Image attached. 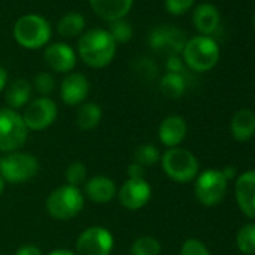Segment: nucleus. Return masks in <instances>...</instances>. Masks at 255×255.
Here are the masks:
<instances>
[{"instance_id": "obj_2", "label": "nucleus", "mask_w": 255, "mask_h": 255, "mask_svg": "<svg viewBox=\"0 0 255 255\" xmlns=\"http://www.w3.org/2000/svg\"><path fill=\"white\" fill-rule=\"evenodd\" d=\"M182 54L188 68L195 72H207L219 60V45L212 36L198 35L186 41Z\"/></svg>"}, {"instance_id": "obj_10", "label": "nucleus", "mask_w": 255, "mask_h": 255, "mask_svg": "<svg viewBox=\"0 0 255 255\" xmlns=\"http://www.w3.org/2000/svg\"><path fill=\"white\" fill-rule=\"evenodd\" d=\"M21 117L27 129L44 131L57 119V105L53 99L41 96L26 105Z\"/></svg>"}, {"instance_id": "obj_26", "label": "nucleus", "mask_w": 255, "mask_h": 255, "mask_svg": "<svg viewBox=\"0 0 255 255\" xmlns=\"http://www.w3.org/2000/svg\"><path fill=\"white\" fill-rule=\"evenodd\" d=\"M161 243L153 236H141L131 245V255H159Z\"/></svg>"}, {"instance_id": "obj_14", "label": "nucleus", "mask_w": 255, "mask_h": 255, "mask_svg": "<svg viewBox=\"0 0 255 255\" xmlns=\"http://www.w3.org/2000/svg\"><path fill=\"white\" fill-rule=\"evenodd\" d=\"M90 90V84L86 75L81 72H69L60 86V96L66 105H81Z\"/></svg>"}, {"instance_id": "obj_15", "label": "nucleus", "mask_w": 255, "mask_h": 255, "mask_svg": "<svg viewBox=\"0 0 255 255\" xmlns=\"http://www.w3.org/2000/svg\"><path fill=\"white\" fill-rule=\"evenodd\" d=\"M44 60L54 72L66 74L75 68L77 54L68 44L56 42V44H51L45 48Z\"/></svg>"}, {"instance_id": "obj_12", "label": "nucleus", "mask_w": 255, "mask_h": 255, "mask_svg": "<svg viewBox=\"0 0 255 255\" xmlns=\"http://www.w3.org/2000/svg\"><path fill=\"white\" fill-rule=\"evenodd\" d=\"M149 44L155 51L170 53L171 56H177L179 53L183 51L186 39L179 29L173 26H159L152 30L149 36Z\"/></svg>"}, {"instance_id": "obj_20", "label": "nucleus", "mask_w": 255, "mask_h": 255, "mask_svg": "<svg viewBox=\"0 0 255 255\" xmlns=\"http://www.w3.org/2000/svg\"><path fill=\"white\" fill-rule=\"evenodd\" d=\"M230 131L236 141H248L255 135V113L249 108H240L231 117Z\"/></svg>"}, {"instance_id": "obj_9", "label": "nucleus", "mask_w": 255, "mask_h": 255, "mask_svg": "<svg viewBox=\"0 0 255 255\" xmlns=\"http://www.w3.org/2000/svg\"><path fill=\"white\" fill-rule=\"evenodd\" d=\"M114 246V237L105 227L93 225L84 230L75 243L77 255H110Z\"/></svg>"}, {"instance_id": "obj_30", "label": "nucleus", "mask_w": 255, "mask_h": 255, "mask_svg": "<svg viewBox=\"0 0 255 255\" xmlns=\"http://www.w3.org/2000/svg\"><path fill=\"white\" fill-rule=\"evenodd\" d=\"M33 87L38 90V93H41L42 96H47L56 89V80L48 72H39L33 80Z\"/></svg>"}, {"instance_id": "obj_25", "label": "nucleus", "mask_w": 255, "mask_h": 255, "mask_svg": "<svg viewBox=\"0 0 255 255\" xmlns=\"http://www.w3.org/2000/svg\"><path fill=\"white\" fill-rule=\"evenodd\" d=\"M236 245L245 255H255V222L245 224L236 234Z\"/></svg>"}, {"instance_id": "obj_17", "label": "nucleus", "mask_w": 255, "mask_h": 255, "mask_svg": "<svg viewBox=\"0 0 255 255\" xmlns=\"http://www.w3.org/2000/svg\"><path fill=\"white\" fill-rule=\"evenodd\" d=\"M134 0H90L93 12L104 21L113 23L129 14Z\"/></svg>"}, {"instance_id": "obj_21", "label": "nucleus", "mask_w": 255, "mask_h": 255, "mask_svg": "<svg viewBox=\"0 0 255 255\" xmlns=\"http://www.w3.org/2000/svg\"><path fill=\"white\" fill-rule=\"evenodd\" d=\"M32 98V84L24 80V78H17L14 80L6 90V102H8V108L11 110H20L23 107H26L30 102Z\"/></svg>"}, {"instance_id": "obj_7", "label": "nucleus", "mask_w": 255, "mask_h": 255, "mask_svg": "<svg viewBox=\"0 0 255 255\" xmlns=\"http://www.w3.org/2000/svg\"><path fill=\"white\" fill-rule=\"evenodd\" d=\"M29 129L18 111L0 108V152H17L27 140Z\"/></svg>"}, {"instance_id": "obj_28", "label": "nucleus", "mask_w": 255, "mask_h": 255, "mask_svg": "<svg viewBox=\"0 0 255 255\" xmlns=\"http://www.w3.org/2000/svg\"><path fill=\"white\" fill-rule=\"evenodd\" d=\"M108 33L111 35V38L114 39L116 44H126V42L131 41L134 30H132V26L129 23H128L125 18H122V20L110 23Z\"/></svg>"}, {"instance_id": "obj_39", "label": "nucleus", "mask_w": 255, "mask_h": 255, "mask_svg": "<svg viewBox=\"0 0 255 255\" xmlns=\"http://www.w3.org/2000/svg\"><path fill=\"white\" fill-rule=\"evenodd\" d=\"M5 183H6V182H5L2 177H0V195H2V194H3V191H5Z\"/></svg>"}, {"instance_id": "obj_5", "label": "nucleus", "mask_w": 255, "mask_h": 255, "mask_svg": "<svg viewBox=\"0 0 255 255\" xmlns=\"http://www.w3.org/2000/svg\"><path fill=\"white\" fill-rule=\"evenodd\" d=\"M164 173L177 183L192 182L198 176V161L195 155L182 147H171L161 156Z\"/></svg>"}, {"instance_id": "obj_1", "label": "nucleus", "mask_w": 255, "mask_h": 255, "mask_svg": "<svg viewBox=\"0 0 255 255\" xmlns=\"http://www.w3.org/2000/svg\"><path fill=\"white\" fill-rule=\"evenodd\" d=\"M81 60L95 69L105 68L116 56L117 44L105 29H90L84 32L77 45Z\"/></svg>"}, {"instance_id": "obj_33", "label": "nucleus", "mask_w": 255, "mask_h": 255, "mask_svg": "<svg viewBox=\"0 0 255 255\" xmlns=\"http://www.w3.org/2000/svg\"><path fill=\"white\" fill-rule=\"evenodd\" d=\"M128 179H134V180H141L146 179V168L132 162L128 165Z\"/></svg>"}, {"instance_id": "obj_11", "label": "nucleus", "mask_w": 255, "mask_h": 255, "mask_svg": "<svg viewBox=\"0 0 255 255\" xmlns=\"http://www.w3.org/2000/svg\"><path fill=\"white\" fill-rule=\"evenodd\" d=\"M117 197H119L120 204L125 209L140 210L150 201L152 188L146 182V179H141V180L128 179L117 191Z\"/></svg>"}, {"instance_id": "obj_23", "label": "nucleus", "mask_w": 255, "mask_h": 255, "mask_svg": "<svg viewBox=\"0 0 255 255\" xmlns=\"http://www.w3.org/2000/svg\"><path fill=\"white\" fill-rule=\"evenodd\" d=\"M86 27V20L78 12H69L63 15L57 23V32L63 38H74L83 33Z\"/></svg>"}, {"instance_id": "obj_3", "label": "nucleus", "mask_w": 255, "mask_h": 255, "mask_svg": "<svg viewBox=\"0 0 255 255\" xmlns=\"http://www.w3.org/2000/svg\"><path fill=\"white\" fill-rule=\"evenodd\" d=\"M47 212L57 221L75 218L84 207V194L78 186L63 185L54 189L45 201Z\"/></svg>"}, {"instance_id": "obj_34", "label": "nucleus", "mask_w": 255, "mask_h": 255, "mask_svg": "<svg viewBox=\"0 0 255 255\" xmlns=\"http://www.w3.org/2000/svg\"><path fill=\"white\" fill-rule=\"evenodd\" d=\"M165 66H167V71L171 74H182L183 71V62L179 56H170L167 59Z\"/></svg>"}, {"instance_id": "obj_19", "label": "nucleus", "mask_w": 255, "mask_h": 255, "mask_svg": "<svg viewBox=\"0 0 255 255\" xmlns=\"http://www.w3.org/2000/svg\"><path fill=\"white\" fill-rule=\"evenodd\" d=\"M192 23L195 29L200 32V35L210 36L212 33L218 30L219 23H221V15H219L218 8L212 3L198 5L192 14Z\"/></svg>"}, {"instance_id": "obj_8", "label": "nucleus", "mask_w": 255, "mask_h": 255, "mask_svg": "<svg viewBox=\"0 0 255 255\" xmlns=\"http://www.w3.org/2000/svg\"><path fill=\"white\" fill-rule=\"evenodd\" d=\"M228 182L225 180L221 170L209 168L195 177V198L206 207L218 206L227 194Z\"/></svg>"}, {"instance_id": "obj_13", "label": "nucleus", "mask_w": 255, "mask_h": 255, "mask_svg": "<svg viewBox=\"0 0 255 255\" xmlns=\"http://www.w3.org/2000/svg\"><path fill=\"white\" fill-rule=\"evenodd\" d=\"M234 195L243 215L255 219V170L245 171L236 179Z\"/></svg>"}, {"instance_id": "obj_18", "label": "nucleus", "mask_w": 255, "mask_h": 255, "mask_svg": "<svg viewBox=\"0 0 255 255\" xmlns=\"http://www.w3.org/2000/svg\"><path fill=\"white\" fill-rule=\"evenodd\" d=\"M86 197L98 204H105L117 195V186L113 179L107 176H95L84 183Z\"/></svg>"}, {"instance_id": "obj_27", "label": "nucleus", "mask_w": 255, "mask_h": 255, "mask_svg": "<svg viewBox=\"0 0 255 255\" xmlns=\"http://www.w3.org/2000/svg\"><path fill=\"white\" fill-rule=\"evenodd\" d=\"M161 161V153L153 144H140L134 150V162L141 167H152Z\"/></svg>"}, {"instance_id": "obj_24", "label": "nucleus", "mask_w": 255, "mask_h": 255, "mask_svg": "<svg viewBox=\"0 0 255 255\" xmlns=\"http://www.w3.org/2000/svg\"><path fill=\"white\" fill-rule=\"evenodd\" d=\"M159 89L162 92L164 96L170 98V99H177L185 93L186 89V83L182 74H171L167 72L159 83Z\"/></svg>"}, {"instance_id": "obj_38", "label": "nucleus", "mask_w": 255, "mask_h": 255, "mask_svg": "<svg viewBox=\"0 0 255 255\" xmlns=\"http://www.w3.org/2000/svg\"><path fill=\"white\" fill-rule=\"evenodd\" d=\"M48 255H77V254L74 251H69V249H54Z\"/></svg>"}, {"instance_id": "obj_22", "label": "nucleus", "mask_w": 255, "mask_h": 255, "mask_svg": "<svg viewBox=\"0 0 255 255\" xmlns=\"http://www.w3.org/2000/svg\"><path fill=\"white\" fill-rule=\"evenodd\" d=\"M102 108L95 102H83L77 110V125L83 131H90L101 123Z\"/></svg>"}, {"instance_id": "obj_31", "label": "nucleus", "mask_w": 255, "mask_h": 255, "mask_svg": "<svg viewBox=\"0 0 255 255\" xmlns=\"http://www.w3.org/2000/svg\"><path fill=\"white\" fill-rule=\"evenodd\" d=\"M180 255H210L207 246L195 237L186 239L180 248Z\"/></svg>"}, {"instance_id": "obj_6", "label": "nucleus", "mask_w": 255, "mask_h": 255, "mask_svg": "<svg viewBox=\"0 0 255 255\" xmlns=\"http://www.w3.org/2000/svg\"><path fill=\"white\" fill-rule=\"evenodd\" d=\"M39 171L38 159L24 152L0 155V177L8 183L20 185L33 179Z\"/></svg>"}, {"instance_id": "obj_37", "label": "nucleus", "mask_w": 255, "mask_h": 255, "mask_svg": "<svg viewBox=\"0 0 255 255\" xmlns=\"http://www.w3.org/2000/svg\"><path fill=\"white\" fill-rule=\"evenodd\" d=\"M8 86V72L3 66H0V92Z\"/></svg>"}, {"instance_id": "obj_16", "label": "nucleus", "mask_w": 255, "mask_h": 255, "mask_svg": "<svg viewBox=\"0 0 255 255\" xmlns=\"http://www.w3.org/2000/svg\"><path fill=\"white\" fill-rule=\"evenodd\" d=\"M186 134H188V125L185 119L180 116L165 117L158 128L159 141L168 149L179 147V144L185 140Z\"/></svg>"}, {"instance_id": "obj_32", "label": "nucleus", "mask_w": 255, "mask_h": 255, "mask_svg": "<svg viewBox=\"0 0 255 255\" xmlns=\"http://www.w3.org/2000/svg\"><path fill=\"white\" fill-rule=\"evenodd\" d=\"M195 3V0H165V9L171 15H182L188 12Z\"/></svg>"}, {"instance_id": "obj_29", "label": "nucleus", "mask_w": 255, "mask_h": 255, "mask_svg": "<svg viewBox=\"0 0 255 255\" xmlns=\"http://www.w3.org/2000/svg\"><path fill=\"white\" fill-rule=\"evenodd\" d=\"M86 177H87V167L78 161L69 164L65 171V179H66L68 185H72V186H78V185L84 183Z\"/></svg>"}, {"instance_id": "obj_36", "label": "nucleus", "mask_w": 255, "mask_h": 255, "mask_svg": "<svg viewBox=\"0 0 255 255\" xmlns=\"http://www.w3.org/2000/svg\"><path fill=\"white\" fill-rule=\"evenodd\" d=\"M221 173L224 174L225 180L230 182V180H234V179H236V176H237V168L233 167V165H228V167H225L224 170H221Z\"/></svg>"}, {"instance_id": "obj_35", "label": "nucleus", "mask_w": 255, "mask_h": 255, "mask_svg": "<svg viewBox=\"0 0 255 255\" xmlns=\"http://www.w3.org/2000/svg\"><path fill=\"white\" fill-rule=\"evenodd\" d=\"M15 255H42V251L35 245H23L17 249Z\"/></svg>"}, {"instance_id": "obj_4", "label": "nucleus", "mask_w": 255, "mask_h": 255, "mask_svg": "<svg viewBox=\"0 0 255 255\" xmlns=\"http://www.w3.org/2000/svg\"><path fill=\"white\" fill-rule=\"evenodd\" d=\"M15 41L29 50H38L48 44L51 38L50 23L36 14H27L20 17L14 24Z\"/></svg>"}, {"instance_id": "obj_40", "label": "nucleus", "mask_w": 255, "mask_h": 255, "mask_svg": "<svg viewBox=\"0 0 255 255\" xmlns=\"http://www.w3.org/2000/svg\"><path fill=\"white\" fill-rule=\"evenodd\" d=\"M252 24H254V29H255V15H254V20H252Z\"/></svg>"}]
</instances>
